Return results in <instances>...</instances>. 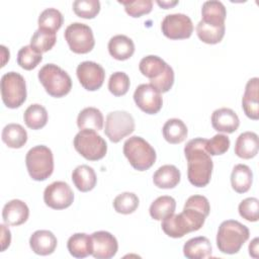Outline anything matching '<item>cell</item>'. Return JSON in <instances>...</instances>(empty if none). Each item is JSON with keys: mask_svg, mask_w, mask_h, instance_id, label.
I'll use <instances>...</instances> for the list:
<instances>
[{"mask_svg": "<svg viewBox=\"0 0 259 259\" xmlns=\"http://www.w3.org/2000/svg\"><path fill=\"white\" fill-rule=\"evenodd\" d=\"M161 29L163 34L170 39H185L193 32V23L186 14L173 13L164 17Z\"/></svg>", "mask_w": 259, "mask_h": 259, "instance_id": "obj_11", "label": "cell"}, {"mask_svg": "<svg viewBox=\"0 0 259 259\" xmlns=\"http://www.w3.org/2000/svg\"><path fill=\"white\" fill-rule=\"evenodd\" d=\"M130 77L124 72H115L110 75L108 80V89L114 96H122L130 89Z\"/></svg>", "mask_w": 259, "mask_h": 259, "instance_id": "obj_40", "label": "cell"}, {"mask_svg": "<svg viewBox=\"0 0 259 259\" xmlns=\"http://www.w3.org/2000/svg\"><path fill=\"white\" fill-rule=\"evenodd\" d=\"M157 4L164 9H169L178 4V1H157Z\"/></svg>", "mask_w": 259, "mask_h": 259, "instance_id": "obj_46", "label": "cell"}, {"mask_svg": "<svg viewBox=\"0 0 259 259\" xmlns=\"http://www.w3.org/2000/svg\"><path fill=\"white\" fill-rule=\"evenodd\" d=\"M163 232L171 238H182L184 235L193 232L188 221L182 212L171 215L162 220L161 224Z\"/></svg>", "mask_w": 259, "mask_h": 259, "instance_id": "obj_20", "label": "cell"}, {"mask_svg": "<svg viewBox=\"0 0 259 259\" xmlns=\"http://www.w3.org/2000/svg\"><path fill=\"white\" fill-rule=\"evenodd\" d=\"M29 176L35 181L48 179L54 171V156L50 148L38 145L31 148L25 157Z\"/></svg>", "mask_w": 259, "mask_h": 259, "instance_id": "obj_5", "label": "cell"}, {"mask_svg": "<svg viewBox=\"0 0 259 259\" xmlns=\"http://www.w3.org/2000/svg\"><path fill=\"white\" fill-rule=\"evenodd\" d=\"M139 204V197L134 192H122L113 199L114 210L121 214L133 213Z\"/></svg>", "mask_w": 259, "mask_h": 259, "instance_id": "obj_37", "label": "cell"}, {"mask_svg": "<svg viewBox=\"0 0 259 259\" xmlns=\"http://www.w3.org/2000/svg\"><path fill=\"white\" fill-rule=\"evenodd\" d=\"M124 6L125 12L132 17H141L152 11L153 2L151 0H135V1H118Z\"/></svg>", "mask_w": 259, "mask_h": 259, "instance_id": "obj_41", "label": "cell"}, {"mask_svg": "<svg viewBox=\"0 0 259 259\" xmlns=\"http://www.w3.org/2000/svg\"><path fill=\"white\" fill-rule=\"evenodd\" d=\"M135 119L124 110L109 112L105 120L104 134L112 143H118L135 131Z\"/></svg>", "mask_w": 259, "mask_h": 259, "instance_id": "obj_9", "label": "cell"}, {"mask_svg": "<svg viewBox=\"0 0 259 259\" xmlns=\"http://www.w3.org/2000/svg\"><path fill=\"white\" fill-rule=\"evenodd\" d=\"M226 26H213L202 22L201 20L196 25V33L199 39L208 45L219 44L225 35Z\"/></svg>", "mask_w": 259, "mask_h": 259, "instance_id": "obj_35", "label": "cell"}, {"mask_svg": "<svg viewBox=\"0 0 259 259\" xmlns=\"http://www.w3.org/2000/svg\"><path fill=\"white\" fill-rule=\"evenodd\" d=\"M123 154L132 167L138 171H146L156 162V151L139 136H133L124 142Z\"/></svg>", "mask_w": 259, "mask_h": 259, "instance_id": "obj_3", "label": "cell"}, {"mask_svg": "<svg viewBox=\"0 0 259 259\" xmlns=\"http://www.w3.org/2000/svg\"><path fill=\"white\" fill-rule=\"evenodd\" d=\"M211 125L217 132L232 134L238 130L240 119L233 109L222 107L212 112Z\"/></svg>", "mask_w": 259, "mask_h": 259, "instance_id": "obj_16", "label": "cell"}, {"mask_svg": "<svg viewBox=\"0 0 259 259\" xmlns=\"http://www.w3.org/2000/svg\"><path fill=\"white\" fill-rule=\"evenodd\" d=\"M2 141L9 148L20 149L27 142V133L18 123H8L2 130Z\"/></svg>", "mask_w": 259, "mask_h": 259, "instance_id": "obj_30", "label": "cell"}, {"mask_svg": "<svg viewBox=\"0 0 259 259\" xmlns=\"http://www.w3.org/2000/svg\"><path fill=\"white\" fill-rule=\"evenodd\" d=\"M164 139L170 144H180L186 138L188 130L186 124L179 118L168 119L162 128Z\"/></svg>", "mask_w": 259, "mask_h": 259, "instance_id": "obj_31", "label": "cell"}, {"mask_svg": "<svg viewBox=\"0 0 259 259\" xmlns=\"http://www.w3.org/2000/svg\"><path fill=\"white\" fill-rule=\"evenodd\" d=\"M37 76L46 92L52 97H64L72 89V79L69 74L55 64L41 67Z\"/></svg>", "mask_w": 259, "mask_h": 259, "instance_id": "obj_4", "label": "cell"}, {"mask_svg": "<svg viewBox=\"0 0 259 259\" xmlns=\"http://www.w3.org/2000/svg\"><path fill=\"white\" fill-rule=\"evenodd\" d=\"M26 84L22 75L16 72L5 73L1 78V97L8 108H17L26 100Z\"/></svg>", "mask_w": 259, "mask_h": 259, "instance_id": "obj_7", "label": "cell"}, {"mask_svg": "<svg viewBox=\"0 0 259 259\" xmlns=\"http://www.w3.org/2000/svg\"><path fill=\"white\" fill-rule=\"evenodd\" d=\"M227 16V10L225 5L221 1L210 0L203 3L201 8V21L213 25L223 26Z\"/></svg>", "mask_w": 259, "mask_h": 259, "instance_id": "obj_22", "label": "cell"}, {"mask_svg": "<svg viewBox=\"0 0 259 259\" xmlns=\"http://www.w3.org/2000/svg\"><path fill=\"white\" fill-rule=\"evenodd\" d=\"M258 238H255L249 244V254L254 258H258Z\"/></svg>", "mask_w": 259, "mask_h": 259, "instance_id": "obj_45", "label": "cell"}, {"mask_svg": "<svg viewBox=\"0 0 259 259\" xmlns=\"http://www.w3.org/2000/svg\"><path fill=\"white\" fill-rule=\"evenodd\" d=\"M181 173L174 165H163L153 175V182L158 188L171 189L180 182Z\"/></svg>", "mask_w": 259, "mask_h": 259, "instance_id": "obj_24", "label": "cell"}, {"mask_svg": "<svg viewBox=\"0 0 259 259\" xmlns=\"http://www.w3.org/2000/svg\"><path fill=\"white\" fill-rule=\"evenodd\" d=\"M103 114L96 107H86L82 109L77 117V125L80 131H101L103 127Z\"/></svg>", "mask_w": 259, "mask_h": 259, "instance_id": "obj_29", "label": "cell"}, {"mask_svg": "<svg viewBox=\"0 0 259 259\" xmlns=\"http://www.w3.org/2000/svg\"><path fill=\"white\" fill-rule=\"evenodd\" d=\"M176 201L172 196L163 195L156 198L150 206V215L156 221H162L165 218L174 213Z\"/></svg>", "mask_w": 259, "mask_h": 259, "instance_id": "obj_33", "label": "cell"}, {"mask_svg": "<svg viewBox=\"0 0 259 259\" xmlns=\"http://www.w3.org/2000/svg\"><path fill=\"white\" fill-rule=\"evenodd\" d=\"M259 79L257 77L251 78L248 80L245 92L242 98V107L245 112V114L253 119L257 120L259 118V104H258V98H259Z\"/></svg>", "mask_w": 259, "mask_h": 259, "instance_id": "obj_17", "label": "cell"}, {"mask_svg": "<svg viewBox=\"0 0 259 259\" xmlns=\"http://www.w3.org/2000/svg\"><path fill=\"white\" fill-rule=\"evenodd\" d=\"M75 150L86 160L97 161L102 159L107 152L105 140L92 130H82L74 138Z\"/></svg>", "mask_w": 259, "mask_h": 259, "instance_id": "obj_6", "label": "cell"}, {"mask_svg": "<svg viewBox=\"0 0 259 259\" xmlns=\"http://www.w3.org/2000/svg\"><path fill=\"white\" fill-rule=\"evenodd\" d=\"M92 256L96 259H110L118 250L116 238L106 231H97L91 235Z\"/></svg>", "mask_w": 259, "mask_h": 259, "instance_id": "obj_15", "label": "cell"}, {"mask_svg": "<svg viewBox=\"0 0 259 259\" xmlns=\"http://www.w3.org/2000/svg\"><path fill=\"white\" fill-rule=\"evenodd\" d=\"M67 248L69 253L75 258H85L92 255L91 236L85 233H76L69 238Z\"/></svg>", "mask_w": 259, "mask_h": 259, "instance_id": "obj_27", "label": "cell"}, {"mask_svg": "<svg viewBox=\"0 0 259 259\" xmlns=\"http://www.w3.org/2000/svg\"><path fill=\"white\" fill-rule=\"evenodd\" d=\"M259 149L258 136L254 132L242 133L235 144V154L242 159L254 158Z\"/></svg>", "mask_w": 259, "mask_h": 259, "instance_id": "obj_23", "label": "cell"}, {"mask_svg": "<svg viewBox=\"0 0 259 259\" xmlns=\"http://www.w3.org/2000/svg\"><path fill=\"white\" fill-rule=\"evenodd\" d=\"M206 139L195 138L188 141L184 147L187 160V178L196 187L206 186L211 178L213 163L205 149Z\"/></svg>", "mask_w": 259, "mask_h": 259, "instance_id": "obj_1", "label": "cell"}, {"mask_svg": "<svg viewBox=\"0 0 259 259\" xmlns=\"http://www.w3.org/2000/svg\"><path fill=\"white\" fill-rule=\"evenodd\" d=\"M41 60V54L36 52L30 45L22 47L17 53V64L27 71L34 69Z\"/></svg>", "mask_w": 259, "mask_h": 259, "instance_id": "obj_38", "label": "cell"}, {"mask_svg": "<svg viewBox=\"0 0 259 259\" xmlns=\"http://www.w3.org/2000/svg\"><path fill=\"white\" fill-rule=\"evenodd\" d=\"M139 69L145 77L150 79L152 86L164 84L174 72L164 60L154 55L144 57L139 64Z\"/></svg>", "mask_w": 259, "mask_h": 259, "instance_id": "obj_10", "label": "cell"}, {"mask_svg": "<svg viewBox=\"0 0 259 259\" xmlns=\"http://www.w3.org/2000/svg\"><path fill=\"white\" fill-rule=\"evenodd\" d=\"M253 182V173L249 166L237 164L231 174V184L233 189L238 193L247 192Z\"/></svg>", "mask_w": 259, "mask_h": 259, "instance_id": "obj_28", "label": "cell"}, {"mask_svg": "<svg viewBox=\"0 0 259 259\" xmlns=\"http://www.w3.org/2000/svg\"><path fill=\"white\" fill-rule=\"evenodd\" d=\"M74 200V192L68 183L55 181L48 185L44 191L45 203L53 209L69 207Z\"/></svg>", "mask_w": 259, "mask_h": 259, "instance_id": "obj_12", "label": "cell"}, {"mask_svg": "<svg viewBox=\"0 0 259 259\" xmlns=\"http://www.w3.org/2000/svg\"><path fill=\"white\" fill-rule=\"evenodd\" d=\"M57 41L55 32H51L45 29H37L34 31L30 38V46L39 54L46 53L53 49Z\"/></svg>", "mask_w": 259, "mask_h": 259, "instance_id": "obj_36", "label": "cell"}, {"mask_svg": "<svg viewBox=\"0 0 259 259\" xmlns=\"http://www.w3.org/2000/svg\"><path fill=\"white\" fill-rule=\"evenodd\" d=\"M64 21L62 13L56 8H47L38 16V28L51 32H57Z\"/></svg>", "mask_w": 259, "mask_h": 259, "instance_id": "obj_34", "label": "cell"}, {"mask_svg": "<svg viewBox=\"0 0 259 259\" xmlns=\"http://www.w3.org/2000/svg\"><path fill=\"white\" fill-rule=\"evenodd\" d=\"M134 100L137 106L148 114L158 113L163 105L161 93L150 84L139 85L134 92Z\"/></svg>", "mask_w": 259, "mask_h": 259, "instance_id": "obj_14", "label": "cell"}, {"mask_svg": "<svg viewBox=\"0 0 259 259\" xmlns=\"http://www.w3.org/2000/svg\"><path fill=\"white\" fill-rule=\"evenodd\" d=\"M73 10L81 18L92 19L100 11V2L98 0H76L73 2Z\"/></svg>", "mask_w": 259, "mask_h": 259, "instance_id": "obj_39", "label": "cell"}, {"mask_svg": "<svg viewBox=\"0 0 259 259\" xmlns=\"http://www.w3.org/2000/svg\"><path fill=\"white\" fill-rule=\"evenodd\" d=\"M72 181L79 191L88 192L95 187L97 177L92 167L88 165H80L73 170Z\"/></svg>", "mask_w": 259, "mask_h": 259, "instance_id": "obj_26", "label": "cell"}, {"mask_svg": "<svg viewBox=\"0 0 259 259\" xmlns=\"http://www.w3.org/2000/svg\"><path fill=\"white\" fill-rule=\"evenodd\" d=\"M0 227H1V234H2L1 235V245H2L1 250L5 251L11 243V233L5 225L2 224Z\"/></svg>", "mask_w": 259, "mask_h": 259, "instance_id": "obj_44", "label": "cell"}, {"mask_svg": "<svg viewBox=\"0 0 259 259\" xmlns=\"http://www.w3.org/2000/svg\"><path fill=\"white\" fill-rule=\"evenodd\" d=\"M76 74L82 87L88 91L98 90L105 79V72L102 66L92 61L80 63L76 69Z\"/></svg>", "mask_w": 259, "mask_h": 259, "instance_id": "obj_13", "label": "cell"}, {"mask_svg": "<svg viewBox=\"0 0 259 259\" xmlns=\"http://www.w3.org/2000/svg\"><path fill=\"white\" fill-rule=\"evenodd\" d=\"M23 120L27 127L31 130H40L48 122V111L38 103L31 104L25 109Z\"/></svg>", "mask_w": 259, "mask_h": 259, "instance_id": "obj_32", "label": "cell"}, {"mask_svg": "<svg viewBox=\"0 0 259 259\" xmlns=\"http://www.w3.org/2000/svg\"><path fill=\"white\" fill-rule=\"evenodd\" d=\"M56 236L48 230L35 231L29 238V246L31 250L41 256L51 255L54 253L57 247Z\"/></svg>", "mask_w": 259, "mask_h": 259, "instance_id": "obj_19", "label": "cell"}, {"mask_svg": "<svg viewBox=\"0 0 259 259\" xmlns=\"http://www.w3.org/2000/svg\"><path fill=\"white\" fill-rule=\"evenodd\" d=\"M211 244L206 237L189 239L183 246V254L188 259H204L211 256Z\"/></svg>", "mask_w": 259, "mask_h": 259, "instance_id": "obj_25", "label": "cell"}, {"mask_svg": "<svg viewBox=\"0 0 259 259\" xmlns=\"http://www.w3.org/2000/svg\"><path fill=\"white\" fill-rule=\"evenodd\" d=\"M240 215L248 222H257L259 218V200L256 197L243 199L239 204Z\"/></svg>", "mask_w": 259, "mask_h": 259, "instance_id": "obj_42", "label": "cell"}, {"mask_svg": "<svg viewBox=\"0 0 259 259\" xmlns=\"http://www.w3.org/2000/svg\"><path fill=\"white\" fill-rule=\"evenodd\" d=\"M70 50L75 54H87L95 45L91 27L85 23L73 22L69 24L64 33Z\"/></svg>", "mask_w": 259, "mask_h": 259, "instance_id": "obj_8", "label": "cell"}, {"mask_svg": "<svg viewBox=\"0 0 259 259\" xmlns=\"http://www.w3.org/2000/svg\"><path fill=\"white\" fill-rule=\"evenodd\" d=\"M230 139L228 136L223 134H218L213 136L210 140H206L205 149L210 156H218L225 154L230 148Z\"/></svg>", "mask_w": 259, "mask_h": 259, "instance_id": "obj_43", "label": "cell"}, {"mask_svg": "<svg viewBox=\"0 0 259 259\" xmlns=\"http://www.w3.org/2000/svg\"><path fill=\"white\" fill-rule=\"evenodd\" d=\"M29 217L27 204L20 199L8 201L2 210V219L8 226H20L24 224Z\"/></svg>", "mask_w": 259, "mask_h": 259, "instance_id": "obj_18", "label": "cell"}, {"mask_svg": "<svg viewBox=\"0 0 259 259\" xmlns=\"http://www.w3.org/2000/svg\"><path fill=\"white\" fill-rule=\"evenodd\" d=\"M249 236V229L242 223L234 220L224 221L218 230L217 246L224 254H236L247 242Z\"/></svg>", "mask_w": 259, "mask_h": 259, "instance_id": "obj_2", "label": "cell"}, {"mask_svg": "<svg viewBox=\"0 0 259 259\" xmlns=\"http://www.w3.org/2000/svg\"><path fill=\"white\" fill-rule=\"evenodd\" d=\"M108 52L112 58L118 61L130 59L135 53V44L124 34H116L108 41Z\"/></svg>", "mask_w": 259, "mask_h": 259, "instance_id": "obj_21", "label": "cell"}]
</instances>
